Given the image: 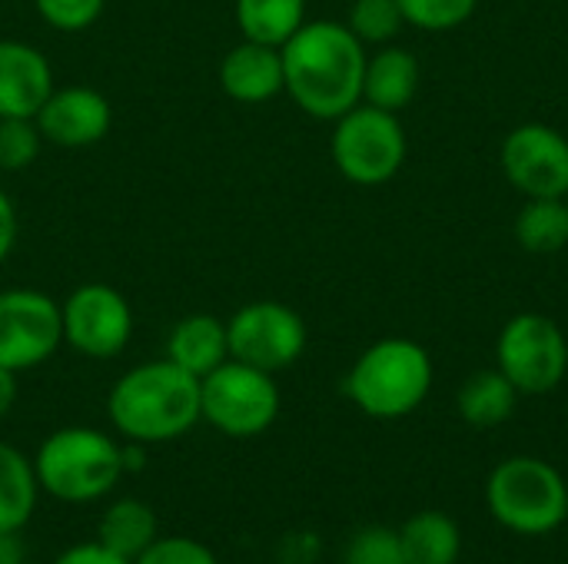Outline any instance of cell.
I'll return each mask as SVG.
<instances>
[{
  "label": "cell",
  "instance_id": "1",
  "mask_svg": "<svg viewBox=\"0 0 568 564\" xmlns=\"http://www.w3.org/2000/svg\"><path fill=\"white\" fill-rule=\"evenodd\" d=\"M286 93L316 120H339L363 100L366 50L363 40L333 20L303 23L283 47Z\"/></svg>",
  "mask_w": 568,
  "mask_h": 564
},
{
  "label": "cell",
  "instance_id": "2",
  "mask_svg": "<svg viewBox=\"0 0 568 564\" xmlns=\"http://www.w3.org/2000/svg\"><path fill=\"white\" fill-rule=\"evenodd\" d=\"M110 422L130 442H170L186 435L200 416V379L170 359L143 362L116 379L106 399Z\"/></svg>",
  "mask_w": 568,
  "mask_h": 564
},
{
  "label": "cell",
  "instance_id": "3",
  "mask_svg": "<svg viewBox=\"0 0 568 564\" xmlns=\"http://www.w3.org/2000/svg\"><path fill=\"white\" fill-rule=\"evenodd\" d=\"M486 505L506 532L546 539L568 522V482L546 459L513 455L489 472Z\"/></svg>",
  "mask_w": 568,
  "mask_h": 564
},
{
  "label": "cell",
  "instance_id": "4",
  "mask_svg": "<svg viewBox=\"0 0 568 564\" xmlns=\"http://www.w3.org/2000/svg\"><path fill=\"white\" fill-rule=\"evenodd\" d=\"M433 386V359L413 339H383L349 369L343 389L369 419H403L423 406Z\"/></svg>",
  "mask_w": 568,
  "mask_h": 564
},
{
  "label": "cell",
  "instance_id": "5",
  "mask_svg": "<svg viewBox=\"0 0 568 564\" xmlns=\"http://www.w3.org/2000/svg\"><path fill=\"white\" fill-rule=\"evenodd\" d=\"M33 469L47 495L67 505H87L113 492L123 475V459L110 435L70 425L40 442Z\"/></svg>",
  "mask_w": 568,
  "mask_h": 564
},
{
  "label": "cell",
  "instance_id": "6",
  "mask_svg": "<svg viewBox=\"0 0 568 564\" xmlns=\"http://www.w3.org/2000/svg\"><path fill=\"white\" fill-rule=\"evenodd\" d=\"M200 416L230 439H253L280 416L273 372L226 359L200 379Z\"/></svg>",
  "mask_w": 568,
  "mask_h": 564
},
{
  "label": "cell",
  "instance_id": "7",
  "mask_svg": "<svg viewBox=\"0 0 568 564\" xmlns=\"http://www.w3.org/2000/svg\"><path fill=\"white\" fill-rule=\"evenodd\" d=\"M406 160V133L396 113L379 106H353L336 120L333 163L359 186H379L399 173Z\"/></svg>",
  "mask_w": 568,
  "mask_h": 564
},
{
  "label": "cell",
  "instance_id": "8",
  "mask_svg": "<svg viewBox=\"0 0 568 564\" xmlns=\"http://www.w3.org/2000/svg\"><path fill=\"white\" fill-rule=\"evenodd\" d=\"M499 372L519 396H546L568 372V342L562 329L539 312H523L506 322L496 346Z\"/></svg>",
  "mask_w": 568,
  "mask_h": 564
},
{
  "label": "cell",
  "instance_id": "9",
  "mask_svg": "<svg viewBox=\"0 0 568 564\" xmlns=\"http://www.w3.org/2000/svg\"><path fill=\"white\" fill-rule=\"evenodd\" d=\"M226 342L230 359L263 372H280L303 356L306 322L296 309L260 299L233 312V319L226 322Z\"/></svg>",
  "mask_w": 568,
  "mask_h": 564
},
{
  "label": "cell",
  "instance_id": "10",
  "mask_svg": "<svg viewBox=\"0 0 568 564\" xmlns=\"http://www.w3.org/2000/svg\"><path fill=\"white\" fill-rule=\"evenodd\" d=\"M63 342L60 306L40 289L0 293V366L10 372L47 362Z\"/></svg>",
  "mask_w": 568,
  "mask_h": 564
},
{
  "label": "cell",
  "instance_id": "11",
  "mask_svg": "<svg viewBox=\"0 0 568 564\" xmlns=\"http://www.w3.org/2000/svg\"><path fill=\"white\" fill-rule=\"evenodd\" d=\"M63 342H70L80 356L113 359L126 349L133 336L130 302L106 283H87L67 296L60 306Z\"/></svg>",
  "mask_w": 568,
  "mask_h": 564
},
{
  "label": "cell",
  "instance_id": "12",
  "mask_svg": "<svg viewBox=\"0 0 568 564\" xmlns=\"http://www.w3.org/2000/svg\"><path fill=\"white\" fill-rule=\"evenodd\" d=\"M503 170L529 199H566L568 140L546 123H526L503 143Z\"/></svg>",
  "mask_w": 568,
  "mask_h": 564
},
{
  "label": "cell",
  "instance_id": "13",
  "mask_svg": "<svg viewBox=\"0 0 568 564\" xmlns=\"http://www.w3.org/2000/svg\"><path fill=\"white\" fill-rule=\"evenodd\" d=\"M110 100L93 86H63L47 96L40 113L33 116L40 136H47L57 146L80 150L93 146L110 130Z\"/></svg>",
  "mask_w": 568,
  "mask_h": 564
},
{
  "label": "cell",
  "instance_id": "14",
  "mask_svg": "<svg viewBox=\"0 0 568 564\" xmlns=\"http://www.w3.org/2000/svg\"><path fill=\"white\" fill-rule=\"evenodd\" d=\"M53 93L47 57L20 40H0V116L33 120Z\"/></svg>",
  "mask_w": 568,
  "mask_h": 564
},
{
  "label": "cell",
  "instance_id": "15",
  "mask_svg": "<svg viewBox=\"0 0 568 564\" xmlns=\"http://www.w3.org/2000/svg\"><path fill=\"white\" fill-rule=\"evenodd\" d=\"M220 83H223L226 96H233L240 103H263V100L276 96L286 86L280 47L243 40L240 47H233L223 57Z\"/></svg>",
  "mask_w": 568,
  "mask_h": 564
},
{
  "label": "cell",
  "instance_id": "16",
  "mask_svg": "<svg viewBox=\"0 0 568 564\" xmlns=\"http://www.w3.org/2000/svg\"><path fill=\"white\" fill-rule=\"evenodd\" d=\"M166 359L176 362L180 369L193 372L196 379H203L206 372H213L216 366H223L230 359L226 322H220L216 316H206V312L180 319L166 339Z\"/></svg>",
  "mask_w": 568,
  "mask_h": 564
},
{
  "label": "cell",
  "instance_id": "17",
  "mask_svg": "<svg viewBox=\"0 0 568 564\" xmlns=\"http://www.w3.org/2000/svg\"><path fill=\"white\" fill-rule=\"evenodd\" d=\"M416 86H419V63L409 50L386 47L373 60H366L363 96L369 106L396 113L416 96Z\"/></svg>",
  "mask_w": 568,
  "mask_h": 564
},
{
  "label": "cell",
  "instance_id": "18",
  "mask_svg": "<svg viewBox=\"0 0 568 564\" xmlns=\"http://www.w3.org/2000/svg\"><path fill=\"white\" fill-rule=\"evenodd\" d=\"M409 564H456L463 555V532L453 515L426 509L403 522L399 529Z\"/></svg>",
  "mask_w": 568,
  "mask_h": 564
},
{
  "label": "cell",
  "instance_id": "19",
  "mask_svg": "<svg viewBox=\"0 0 568 564\" xmlns=\"http://www.w3.org/2000/svg\"><path fill=\"white\" fill-rule=\"evenodd\" d=\"M156 539H160L156 535V515L150 505L136 502V499L113 502L97 525V542L130 564L136 562Z\"/></svg>",
  "mask_w": 568,
  "mask_h": 564
},
{
  "label": "cell",
  "instance_id": "20",
  "mask_svg": "<svg viewBox=\"0 0 568 564\" xmlns=\"http://www.w3.org/2000/svg\"><path fill=\"white\" fill-rule=\"evenodd\" d=\"M516 406H519V389L499 369L476 372L473 379L463 382V389L456 396V409L473 429H496V425L509 422Z\"/></svg>",
  "mask_w": 568,
  "mask_h": 564
},
{
  "label": "cell",
  "instance_id": "21",
  "mask_svg": "<svg viewBox=\"0 0 568 564\" xmlns=\"http://www.w3.org/2000/svg\"><path fill=\"white\" fill-rule=\"evenodd\" d=\"M37 492L40 482L33 462L20 449L0 442V532H20L30 522Z\"/></svg>",
  "mask_w": 568,
  "mask_h": 564
},
{
  "label": "cell",
  "instance_id": "22",
  "mask_svg": "<svg viewBox=\"0 0 568 564\" xmlns=\"http://www.w3.org/2000/svg\"><path fill=\"white\" fill-rule=\"evenodd\" d=\"M306 0H236V23L246 40L283 47L306 20Z\"/></svg>",
  "mask_w": 568,
  "mask_h": 564
},
{
  "label": "cell",
  "instance_id": "23",
  "mask_svg": "<svg viewBox=\"0 0 568 564\" xmlns=\"http://www.w3.org/2000/svg\"><path fill=\"white\" fill-rule=\"evenodd\" d=\"M516 236L529 253H559L568 243L566 199H529L516 219Z\"/></svg>",
  "mask_w": 568,
  "mask_h": 564
},
{
  "label": "cell",
  "instance_id": "24",
  "mask_svg": "<svg viewBox=\"0 0 568 564\" xmlns=\"http://www.w3.org/2000/svg\"><path fill=\"white\" fill-rule=\"evenodd\" d=\"M343 564H409L399 529L369 525L346 542Z\"/></svg>",
  "mask_w": 568,
  "mask_h": 564
},
{
  "label": "cell",
  "instance_id": "25",
  "mask_svg": "<svg viewBox=\"0 0 568 564\" xmlns=\"http://www.w3.org/2000/svg\"><path fill=\"white\" fill-rule=\"evenodd\" d=\"M406 17L396 0H356L349 13V30L363 43H386L403 30Z\"/></svg>",
  "mask_w": 568,
  "mask_h": 564
},
{
  "label": "cell",
  "instance_id": "26",
  "mask_svg": "<svg viewBox=\"0 0 568 564\" xmlns=\"http://www.w3.org/2000/svg\"><path fill=\"white\" fill-rule=\"evenodd\" d=\"M406 23L419 30H453L466 23L479 0H396Z\"/></svg>",
  "mask_w": 568,
  "mask_h": 564
},
{
  "label": "cell",
  "instance_id": "27",
  "mask_svg": "<svg viewBox=\"0 0 568 564\" xmlns=\"http://www.w3.org/2000/svg\"><path fill=\"white\" fill-rule=\"evenodd\" d=\"M40 140L33 120L0 116V170H27L40 153Z\"/></svg>",
  "mask_w": 568,
  "mask_h": 564
},
{
  "label": "cell",
  "instance_id": "28",
  "mask_svg": "<svg viewBox=\"0 0 568 564\" xmlns=\"http://www.w3.org/2000/svg\"><path fill=\"white\" fill-rule=\"evenodd\" d=\"M133 564H220L216 555L196 542V539H183V535H170V539H156Z\"/></svg>",
  "mask_w": 568,
  "mask_h": 564
},
{
  "label": "cell",
  "instance_id": "29",
  "mask_svg": "<svg viewBox=\"0 0 568 564\" xmlns=\"http://www.w3.org/2000/svg\"><path fill=\"white\" fill-rule=\"evenodd\" d=\"M33 3L50 27L73 33V30H87L103 13L106 0H33Z\"/></svg>",
  "mask_w": 568,
  "mask_h": 564
},
{
  "label": "cell",
  "instance_id": "30",
  "mask_svg": "<svg viewBox=\"0 0 568 564\" xmlns=\"http://www.w3.org/2000/svg\"><path fill=\"white\" fill-rule=\"evenodd\" d=\"M53 564H130L126 558L113 555L110 548H103L100 542H87V545H73L67 548Z\"/></svg>",
  "mask_w": 568,
  "mask_h": 564
},
{
  "label": "cell",
  "instance_id": "31",
  "mask_svg": "<svg viewBox=\"0 0 568 564\" xmlns=\"http://www.w3.org/2000/svg\"><path fill=\"white\" fill-rule=\"evenodd\" d=\"M13 239H17V209H13V203L7 199V193L0 189V263L10 256Z\"/></svg>",
  "mask_w": 568,
  "mask_h": 564
},
{
  "label": "cell",
  "instance_id": "32",
  "mask_svg": "<svg viewBox=\"0 0 568 564\" xmlns=\"http://www.w3.org/2000/svg\"><path fill=\"white\" fill-rule=\"evenodd\" d=\"M13 402H17V372L0 366V419L13 409Z\"/></svg>",
  "mask_w": 568,
  "mask_h": 564
},
{
  "label": "cell",
  "instance_id": "33",
  "mask_svg": "<svg viewBox=\"0 0 568 564\" xmlns=\"http://www.w3.org/2000/svg\"><path fill=\"white\" fill-rule=\"evenodd\" d=\"M0 564H23V542L17 532H0Z\"/></svg>",
  "mask_w": 568,
  "mask_h": 564
},
{
  "label": "cell",
  "instance_id": "34",
  "mask_svg": "<svg viewBox=\"0 0 568 564\" xmlns=\"http://www.w3.org/2000/svg\"><path fill=\"white\" fill-rule=\"evenodd\" d=\"M120 459H123V472H140V469H143V462H146L143 442H130V445H120Z\"/></svg>",
  "mask_w": 568,
  "mask_h": 564
},
{
  "label": "cell",
  "instance_id": "35",
  "mask_svg": "<svg viewBox=\"0 0 568 564\" xmlns=\"http://www.w3.org/2000/svg\"><path fill=\"white\" fill-rule=\"evenodd\" d=\"M566 203H568V196H566Z\"/></svg>",
  "mask_w": 568,
  "mask_h": 564
}]
</instances>
